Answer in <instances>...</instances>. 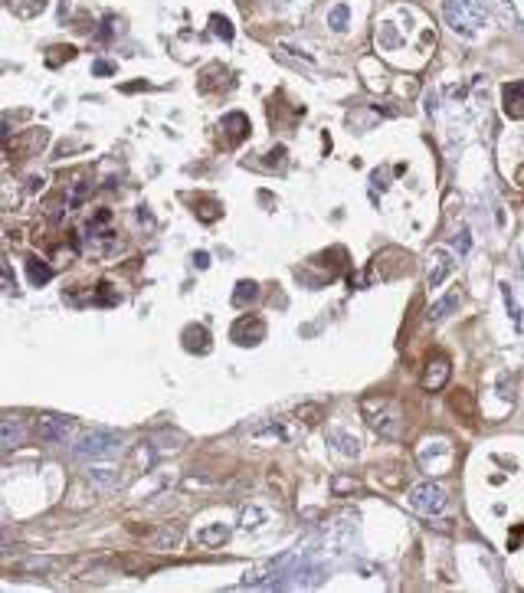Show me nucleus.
<instances>
[{"label": "nucleus", "instance_id": "1", "mask_svg": "<svg viewBox=\"0 0 524 593\" xmlns=\"http://www.w3.org/2000/svg\"><path fill=\"white\" fill-rule=\"evenodd\" d=\"M360 413L367 420V426L374 433H380L384 439H400L406 430V420H403V410L400 403L387 397V394H371L360 400Z\"/></svg>", "mask_w": 524, "mask_h": 593}, {"label": "nucleus", "instance_id": "2", "mask_svg": "<svg viewBox=\"0 0 524 593\" xmlns=\"http://www.w3.org/2000/svg\"><path fill=\"white\" fill-rule=\"evenodd\" d=\"M442 20L456 36H479V30L485 27V10L475 0H442Z\"/></svg>", "mask_w": 524, "mask_h": 593}, {"label": "nucleus", "instance_id": "3", "mask_svg": "<svg viewBox=\"0 0 524 593\" xmlns=\"http://www.w3.org/2000/svg\"><path fill=\"white\" fill-rule=\"evenodd\" d=\"M410 508L416 511V515H426V518H436V515H442L446 511V505H449V495H446V489L439 485V482H419V485H413L410 489Z\"/></svg>", "mask_w": 524, "mask_h": 593}, {"label": "nucleus", "instance_id": "4", "mask_svg": "<svg viewBox=\"0 0 524 593\" xmlns=\"http://www.w3.org/2000/svg\"><path fill=\"white\" fill-rule=\"evenodd\" d=\"M121 439L115 433H105V430H92V433H82L75 439L73 452L79 459H105V456H115L118 452Z\"/></svg>", "mask_w": 524, "mask_h": 593}, {"label": "nucleus", "instance_id": "5", "mask_svg": "<svg viewBox=\"0 0 524 593\" xmlns=\"http://www.w3.org/2000/svg\"><path fill=\"white\" fill-rule=\"evenodd\" d=\"M229 338H233V344L253 348V344H259L262 338H266V322H262L259 315H242V318H236V322H233V328H229Z\"/></svg>", "mask_w": 524, "mask_h": 593}, {"label": "nucleus", "instance_id": "6", "mask_svg": "<svg viewBox=\"0 0 524 593\" xmlns=\"http://www.w3.org/2000/svg\"><path fill=\"white\" fill-rule=\"evenodd\" d=\"M69 430H73V423L66 416H56V413L36 416V423H33V436L40 443H62L69 436Z\"/></svg>", "mask_w": 524, "mask_h": 593}, {"label": "nucleus", "instance_id": "7", "mask_svg": "<svg viewBox=\"0 0 524 593\" xmlns=\"http://www.w3.org/2000/svg\"><path fill=\"white\" fill-rule=\"evenodd\" d=\"M449 357L446 354H433L429 361H426V367H423V377H419V384H423V390H439V387H446V380H449Z\"/></svg>", "mask_w": 524, "mask_h": 593}, {"label": "nucleus", "instance_id": "8", "mask_svg": "<svg viewBox=\"0 0 524 593\" xmlns=\"http://www.w3.org/2000/svg\"><path fill=\"white\" fill-rule=\"evenodd\" d=\"M23 439H27V423H23L20 416H7V420L0 423V449H3V452H14Z\"/></svg>", "mask_w": 524, "mask_h": 593}, {"label": "nucleus", "instance_id": "9", "mask_svg": "<svg viewBox=\"0 0 524 593\" xmlns=\"http://www.w3.org/2000/svg\"><path fill=\"white\" fill-rule=\"evenodd\" d=\"M184 537V528L180 524H158V531L151 534V548L154 550H174Z\"/></svg>", "mask_w": 524, "mask_h": 593}, {"label": "nucleus", "instance_id": "10", "mask_svg": "<svg viewBox=\"0 0 524 593\" xmlns=\"http://www.w3.org/2000/svg\"><path fill=\"white\" fill-rule=\"evenodd\" d=\"M449 410L462 423H475V400H472V394L469 390H452L449 394Z\"/></svg>", "mask_w": 524, "mask_h": 593}, {"label": "nucleus", "instance_id": "11", "mask_svg": "<svg viewBox=\"0 0 524 593\" xmlns=\"http://www.w3.org/2000/svg\"><path fill=\"white\" fill-rule=\"evenodd\" d=\"M501 95H505V112H508L511 119H521L524 115V82H508L501 89Z\"/></svg>", "mask_w": 524, "mask_h": 593}, {"label": "nucleus", "instance_id": "12", "mask_svg": "<svg viewBox=\"0 0 524 593\" xmlns=\"http://www.w3.org/2000/svg\"><path fill=\"white\" fill-rule=\"evenodd\" d=\"M226 537H229V524H203V528H197V544H203V548H220V544H226Z\"/></svg>", "mask_w": 524, "mask_h": 593}, {"label": "nucleus", "instance_id": "13", "mask_svg": "<svg viewBox=\"0 0 524 593\" xmlns=\"http://www.w3.org/2000/svg\"><path fill=\"white\" fill-rule=\"evenodd\" d=\"M180 338H184V348H187V351H194V354H203V351L210 348V344H207L210 341V331L203 325H187Z\"/></svg>", "mask_w": 524, "mask_h": 593}, {"label": "nucleus", "instance_id": "14", "mask_svg": "<svg viewBox=\"0 0 524 593\" xmlns=\"http://www.w3.org/2000/svg\"><path fill=\"white\" fill-rule=\"evenodd\" d=\"M452 272V256L449 252H433L429 256V285H442L446 282V276Z\"/></svg>", "mask_w": 524, "mask_h": 593}, {"label": "nucleus", "instance_id": "15", "mask_svg": "<svg viewBox=\"0 0 524 593\" xmlns=\"http://www.w3.org/2000/svg\"><path fill=\"white\" fill-rule=\"evenodd\" d=\"M184 443H187V436L177 430H167L164 426V430L154 433V452H177Z\"/></svg>", "mask_w": 524, "mask_h": 593}, {"label": "nucleus", "instance_id": "16", "mask_svg": "<svg viewBox=\"0 0 524 593\" xmlns=\"http://www.w3.org/2000/svg\"><path fill=\"white\" fill-rule=\"evenodd\" d=\"M89 482L95 485V489H105V492H112L115 485H118V472L112 469V465H92L89 469Z\"/></svg>", "mask_w": 524, "mask_h": 593}, {"label": "nucleus", "instance_id": "17", "mask_svg": "<svg viewBox=\"0 0 524 593\" xmlns=\"http://www.w3.org/2000/svg\"><path fill=\"white\" fill-rule=\"evenodd\" d=\"M459 305H462V295H459V292H449V295L439 298L433 308H429V315H426V318H429V322H442V318H446V315H452Z\"/></svg>", "mask_w": 524, "mask_h": 593}, {"label": "nucleus", "instance_id": "18", "mask_svg": "<svg viewBox=\"0 0 524 593\" xmlns=\"http://www.w3.org/2000/svg\"><path fill=\"white\" fill-rule=\"evenodd\" d=\"M223 128L229 132V138H236V141H242L246 134H249V119L242 115V112H229L223 119Z\"/></svg>", "mask_w": 524, "mask_h": 593}, {"label": "nucleus", "instance_id": "19", "mask_svg": "<svg viewBox=\"0 0 524 593\" xmlns=\"http://www.w3.org/2000/svg\"><path fill=\"white\" fill-rule=\"evenodd\" d=\"M255 298H259V285H255L253 279L236 282V289H233V305H249Z\"/></svg>", "mask_w": 524, "mask_h": 593}, {"label": "nucleus", "instance_id": "20", "mask_svg": "<svg viewBox=\"0 0 524 593\" xmlns=\"http://www.w3.org/2000/svg\"><path fill=\"white\" fill-rule=\"evenodd\" d=\"M255 436H275V439H282V443H292L295 439V433L288 430L285 423H262V426H253Z\"/></svg>", "mask_w": 524, "mask_h": 593}, {"label": "nucleus", "instance_id": "21", "mask_svg": "<svg viewBox=\"0 0 524 593\" xmlns=\"http://www.w3.org/2000/svg\"><path fill=\"white\" fill-rule=\"evenodd\" d=\"M266 489H269L275 498H288L292 485H288V479H285L279 469H269V475H266Z\"/></svg>", "mask_w": 524, "mask_h": 593}, {"label": "nucleus", "instance_id": "22", "mask_svg": "<svg viewBox=\"0 0 524 593\" xmlns=\"http://www.w3.org/2000/svg\"><path fill=\"white\" fill-rule=\"evenodd\" d=\"M347 23H351V7L347 3H338V7H331V14H328V27L334 33H345L347 30Z\"/></svg>", "mask_w": 524, "mask_h": 593}, {"label": "nucleus", "instance_id": "23", "mask_svg": "<svg viewBox=\"0 0 524 593\" xmlns=\"http://www.w3.org/2000/svg\"><path fill=\"white\" fill-rule=\"evenodd\" d=\"M27 272H30V282L33 285H46V282H49V276H53V269L46 266L43 259H27Z\"/></svg>", "mask_w": 524, "mask_h": 593}, {"label": "nucleus", "instance_id": "24", "mask_svg": "<svg viewBox=\"0 0 524 593\" xmlns=\"http://www.w3.org/2000/svg\"><path fill=\"white\" fill-rule=\"evenodd\" d=\"M266 518H269V515H266L262 508H255V505H249V508H242L240 524H242V528H246V531H255V528H259V524H262V521H266Z\"/></svg>", "mask_w": 524, "mask_h": 593}, {"label": "nucleus", "instance_id": "25", "mask_svg": "<svg viewBox=\"0 0 524 593\" xmlns=\"http://www.w3.org/2000/svg\"><path fill=\"white\" fill-rule=\"evenodd\" d=\"M331 492L334 495H354V492H360V482L351 479V475H334L331 479Z\"/></svg>", "mask_w": 524, "mask_h": 593}, {"label": "nucleus", "instance_id": "26", "mask_svg": "<svg viewBox=\"0 0 524 593\" xmlns=\"http://www.w3.org/2000/svg\"><path fill=\"white\" fill-rule=\"evenodd\" d=\"M295 416L305 420V423H321V420H325V407H321V403H305V407L295 410Z\"/></svg>", "mask_w": 524, "mask_h": 593}, {"label": "nucleus", "instance_id": "27", "mask_svg": "<svg viewBox=\"0 0 524 593\" xmlns=\"http://www.w3.org/2000/svg\"><path fill=\"white\" fill-rule=\"evenodd\" d=\"M331 443H334V449H338V452H345V456H351V459H354V456L360 452V449H358V439H351V436H341V433H334V436H331Z\"/></svg>", "mask_w": 524, "mask_h": 593}, {"label": "nucleus", "instance_id": "28", "mask_svg": "<svg viewBox=\"0 0 524 593\" xmlns=\"http://www.w3.org/2000/svg\"><path fill=\"white\" fill-rule=\"evenodd\" d=\"M210 27H213V33L220 36V40H233V27H229V20L220 14H213L210 16Z\"/></svg>", "mask_w": 524, "mask_h": 593}, {"label": "nucleus", "instance_id": "29", "mask_svg": "<svg viewBox=\"0 0 524 593\" xmlns=\"http://www.w3.org/2000/svg\"><path fill=\"white\" fill-rule=\"evenodd\" d=\"M197 217H200L203 223H216L220 217H223V210H220V204H200Z\"/></svg>", "mask_w": 524, "mask_h": 593}, {"label": "nucleus", "instance_id": "30", "mask_svg": "<svg viewBox=\"0 0 524 593\" xmlns=\"http://www.w3.org/2000/svg\"><path fill=\"white\" fill-rule=\"evenodd\" d=\"M501 295H505V302H508L511 322H514V325H521V308H518V302H514V295H511V285H501Z\"/></svg>", "mask_w": 524, "mask_h": 593}, {"label": "nucleus", "instance_id": "31", "mask_svg": "<svg viewBox=\"0 0 524 593\" xmlns=\"http://www.w3.org/2000/svg\"><path fill=\"white\" fill-rule=\"evenodd\" d=\"M66 60H73V49H69V46H56V49H49V56H46L49 66H60V62H66Z\"/></svg>", "mask_w": 524, "mask_h": 593}, {"label": "nucleus", "instance_id": "32", "mask_svg": "<svg viewBox=\"0 0 524 593\" xmlns=\"http://www.w3.org/2000/svg\"><path fill=\"white\" fill-rule=\"evenodd\" d=\"M92 73H95V75H112V73H115V62L95 60V62H92Z\"/></svg>", "mask_w": 524, "mask_h": 593}, {"label": "nucleus", "instance_id": "33", "mask_svg": "<svg viewBox=\"0 0 524 593\" xmlns=\"http://www.w3.org/2000/svg\"><path fill=\"white\" fill-rule=\"evenodd\" d=\"M86 193H89V187H86V184H75L73 191H69V204H75V200H82Z\"/></svg>", "mask_w": 524, "mask_h": 593}, {"label": "nucleus", "instance_id": "34", "mask_svg": "<svg viewBox=\"0 0 524 593\" xmlns=\"http://www.w3.org/2000/svg\"><path fill=\"white\" fill-rule=\"evenodd\" d=\"M213 259H210V252H194V266L197 269H207Z\"/></svg>", "mask_w": 524, "mask_h": 593}, {"label": "nucleus", "instance_id": "35", "mask_svg": "<svg viewBox=\"0 0 524 593\" xmlns=\"http://www.w3.org/2000/svg\"><path fill=\"white\" fill-rule=\"evenodd\" d=\"M456 246H459V252H465V250H469V230H462V233L456 237Z\"/></svg>", "mask_w": 524, "mask_h": 593}, {"label": "nucleus", "instance_id": "36", "mask_svg": "<svg viewBox=\"0 0 524 593\" xmlns=\"http://www.w3.org/2000/svg\"><path fill=\"white\" fill-rule=\"evenodd\" d=\"M521 537H524V528H514V534H511V541H508V548L514 550V548H518V541H521Z\"/></svg>", "mask_w": 524, "mask_h": 593}, {"label": "nucleus", "instance_id": "37", "mask_svg": "<svg viewBox=\"0 0 524 593\" xmlns=\"http://www.w3.org/2000/svg\"><path fill=\"white\" fill-rule=\"evenodd\" d=\"M3 282H7V289L14 292V272H10V266H3Z\"/></svg>", "mask_w": 524, "mask_h": 593}, {"label": "nucleus", "instance_id": "38", "mask_svg": "<svg viewBox=\"0 0 524 593\" xmlns=\"http://www.w3.org/2000/svg\"><path fill=\"white\" fill-rule=\"evenodd\" d=\"M282 154H285V148H275L269 154V164H279V161H282Z\"/></svg>", "mask_w": 524, "mask_h": 593}, {"label": "nucleus", "instance_id": "39", "mask_svg": "<svg viewBox=\"0 0 524 593\" xmlns=\"http://www.w3.org/2000/svg\"><path fill=\"white\" fill-rule=\"evenodd\" d=\"M505 3H508V0H505Z\"/></svg>", "mask_w": 524, "mask_h": 593}]
</instances>
